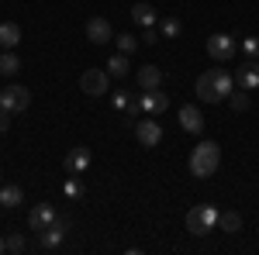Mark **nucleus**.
Masks as SVG:
<instances>
[{
  "mask_svg": "<svg viewBox=\"0 0 259 255\" xmlns=\"http://www.w3.org/2000/svg\"><path fill=\"white\" fill-rule=\"evenodd\" d=\"M232 111H249V90H239V93H232Z\"/></svg>",
  "mask_w": 259,
  "mask_h": 255,
  "instance_id": "26",
  "label": "nucleus"
},
{
  "mask_svg": "<svg viewBox=\"0 0 259 255\" xmlns=\"http://www.w3.org/2000/svg\"><path fill=\"white\" fill-rule=\"evenodd\" d=\"M66 231H69V221H66V217H56L49 228L38 231V248L41 252H56L62 245V238H66Z\"/></svg>",
  "mask_w": 259,
  "mask_h": 255,
  "instance_id": "5",
  "label": "nucleus"
},
{
  "mask_svg": "<svg viewBox=\"0 0 259 255\" xmlns=\"http://www.w3.org/2000/svg\"><path fill=\"white\" fill-rule=\"evenodd\" d=\"M62 193L69 196V200H80L83 196V183L80 179H66V183H62Z\"/></svg>",
  "mask_w": 259,
  "mask_h": 255,
  "instance_id": "25",
  "label": "nucleus"
},
{
  "mask_svg": "<svg viewBox=\"0 0 259 255\" xmlns=\"http://www.w3.org/2000/svg\"><path fill=\"white\" fill-rule=\"evenodd\" d=\"M7 252V238H0V255Z\"/></svg>",
  "mask_w": 259,
  "mask_h": 255,
  "instance_id": "31",
  "label": "nucleus"
},
{
  "mask_svg": "<svg viewBox=\"0 0 259 255\" xmlns=\"http://www.w3.org/2000/svg\"><path fill=\"white\" fill-rule=\"evenodd\" d=\"M190 176H197V179H207V176H214L218 173V166H221V148H218V141H200L197 148L190 152Z\"/></svg>",
  "mask_w": 259,
  "mask_h": 255,
  "instance_id": "2",
  "label": "nucleus"
},
{
  "mask_svg": "<svg viewBox=\"0 0 259 255\" xmlns=\"http://www.w3.org/2000/svg\"><path fill=\"white\" fill-rule=\"evenodd\" d=\"M242 52H245L249 59H259V38H245L242 41Z\"/></svg>",
  "mask_w": 259,
  "mask_h": 255,
  "instance_id": "27",
  "label": "nucleus"
},
{
  "mask_svg": "<svg viewBox=\"0 0 259 255\" xmlns=\"http://www.w3.org/2000/svg\"><path fill=\"white\" fill-rule=\"evenodd\" d=\"M0 186H4V176H0Z\"/></svg>",
  "mask_w": 259,
  "mask_h": 255,
  "instance_id": "32",
  "label": "nucleus"
},
{
  "mask_svg": "<svg viewBox=\"0 0 259 255\" xmlns=\"http://www.w3.org/2000/svg\"><path fill=\"white\" fill-rule=\"evenodd\" d=\"M218 228V207H211V203H200V207H190L187 211V231L190 235H207V231H214Z\"/></svg>",
  "mask_w": 259,
  "mask_h": 255,
  "instance_id": "3",
  "label": "nucleus"
},
{
  "mask_svg": "<svg viewBox=\"0 0 259 255\" xmlns=\"http://www.w3.org/2000/svg\"><path fill=\"white\" fill-rule=\"evenodd\" d=\"M0 107H4V111H11V114H21V111H28V107H31V93H28V86L7 83V86L0 90Z\"/></svg>",
  "mask_w": 259,
  "mask_h": 255,
  "instance_id": "4",
  "label": "nucleus"
},
{
  "mask_svg": "<svg viewBox=\"0 0 259 255\" xmlns=\"http://www.w3.org/2000/svg\"><path fill=\"white\" fill-rule=\"evenodd\" d=\"M139 86H142V90H159V86H162V69H159V66H152V62L139 66Z\"/></svg>",
  "mask_w": 259,
  "mask_h": 255,
  "instance_id": "15",
  "label": "nucleus"
},
{
  "mask_svg": "<svg viewBox=\"0 0 259 255\" xmlns=\"http://www.w3.org/2000/svg\"><path fill=\"white\" fill-rule=\"evenodd\" d=\"M235 83H239V90H256L259 86V62L256 59L245 62L239 73H235Z\"/></svg>",
  "mask_w": 259,
  "mask_h": 255,
  "instance_id": "13",
  "label": "nucleus"
},
{
  "mask_svg": "<svg viewBox=\"0 0 259 255\" xmlns=\"http://www.w3.org/2000/svg\"><path fill=\"white\" fill-rule=\"evenodd\" d=\"M107 83H111V76H107L104 69H87L80 76V90L87 97H104V93H107Z\"/></svg>",
  "mask_w": 259,
  "mask_h": 255,
  "instance_id": "7",
  "label": "nucleus"
},
{
  "mask_svg": "<svg viewBox=\"0 0 259 255\" xmlns=\"http://www.w3.org/2000/svg\"><path fill=\"white\" fill-rule=\"evenodd\" d=\"M132 21L142 24V28H152V24H156V7H152V4H145V0L135 4V7H132Z\"/></svg>",
  "mask_w": 259,
  "mask_h": 255,
  "instance_id": "18",
  "label": "nucleus"
},
{
  "mask_svg": "<svg viewBox=\"0 0 259 255\" xmlns=\"http://www.w3.org/2000/svg\"><path fill=\"white\" fill-rule=\"evenodd\" d=\"M180 124H183V131H190V135H204V114H200L194 104H183V107H180Z\"/></svg>",
  "mask_w": 259,
  "mask_h": 255,
  "instance_id": "12",
  "label": "nucleus"
},
{
  "mask_svg": "<svg viewBox=\"0 0 259 255\" xmlns=\"http://www.w3.org/2000/svg\"><path fill=\"white\" fill-rule=\"evenodd\" d=\"M142 104V114H149V118H156V114H162V111H169V97L166 93H159V90H145L139 97Z\"/></svg>",
  "mask_w": 259,
  "mask_h": 255,
  "instance_id": "9",
  "label": "nucleus"
},
{
  "mask_svg": "<svg viewBox=\"0 0 259 255\" xmlns=\"http://www.w3.org/2000/svg\"><path fill=\"white\" fill-rule=\"evenodd\" d=\"M21 200H24V190H21V186H14V183H11V186H0V207L14 211Z\"/></svg>",
  "mask_w": 259,
  "mask_h": 255,
  "instance_id": "21",
  "label": "nucleus"
},
{
  "mask_svg": "<svg viewBox=\"0 0 259 255\" xmlns=\"http://www.w3.org/2000/svg\"><path fill=\"white\" fill-rule=\"evenodd\" d=\"M135 138H139L142 148H156V145L162 141V128H159V121H152V118L135 121Z\"/></svg>",
  "mask_w": 259,
  "mask_h": 255,
  "instance_id": "8",
  "label": "nucleus"
},
{
  "mask_svg": "<svg viewBox=\"0 0 259 255\" xmlns=\"http://www.w3.org/2000/svg\"><path fill=\"white\" fill-rule=\"evenodd\" d=\"M56 217H59V214H56V207H52V203H35V207H31V214H28V228L38 235L41 228H49Z\"/></svg>",
  "mask_w": 259,
  "mask_h": 255,
  "instance_id": "10",
  "label": "nucleus"
},
{
  "mask_svg": "<svg viewBox=\"0 0 259 255\" xmlns=\"http://www.w3.org/2000/svg\"><path fill=\"white\" fill-rule=\"evenodd\" d=\"M7 128H11V111H4V107H0V135H4Z\"/></svg>",
  "mask_w": 259,
  "mask_h": 255,
  "instance_id": "30",
  "label": "nucleus"
},
{
  "mask_svg": "<svg viewBox=\"0 0 259 255\" xmlns=\"http://www.w3.org/2000/svg\"><path fill=\"white\" fill-rule=\"evenodd\" d=\"M197 97L204 104H221V100L232 97V90H235V76L225 69V66H214V69H207V73H200L197 76Z\"/></svg>",
  "mask_w": 259,
  "mask_h": 255,
  "instance_id": "1",
  "label": "nucleus"
},
{
  "mask_svg": "<svg viewBox=\"0 0 259 255\" xmlns=\"http://www.w3.org/2000/svg\"><path fill=\"white\" fill-rule=\"evenodd\" d=\"M207 56H211L214 62H232V56H235V41H232V35H225V31L211 35V38H207Z\"/></svg>",
  "mask_w": 259,
  "mask_h": 255,
  "instance_id": "6",
  "label": "nucleus"
},
{
  "mask_svg": "<svg viewBox=\"0 0 259 255\" xmlns=\"http://www.w3.org/2000/svg\"><path fill=\"white\" fill-rule=\"evenodd\" d=\"M218 231L239 235L242 231V214H235V211H218Z\"/></svg>",
  "mask_w": 259,
  "mask_h": 255,
  "instance_id": "17",
  "label": "nucleus"
},
{
  "mask_svg": "<svg viewBox=\"0 0 259 255\" xmlns=\"http://www.w3.org/2000/svg\"><path fill=\"white\" fill-rule=\"evenodd\" d=\"M18 41H21V28L14 21H4L0 24V48H14Z\"/></svg>",
  "mask_w": 259,
  "mask_h": 255,
  "instance_id": "20",
  "label": "nucleus"
},
{
  "mask_svg": "<svg viewBox=\"0 0 259 255\" xmlns=\"http://www.w3.org/2000/svg\"><path fill=\"white\" fill-rule=\"evenodd\" d=\"M87 166H90V148H73L69 156H66V173L69 176H80V173H87Z\"/></svg>",
  "mask_w": 259,
  "mask_h": 255,
  "instance_id": "14",
  "label": "nucleus"
},
{
  "mask_svg": "<svg viewBox=\"0 0 259 255\" xmlns=\"http://www.w3.org/2000/svg\"><path fill=\"white\" fill-rule=\"evenodd\" d=\"M180 31H183V24H180L177 18H166V21L159 24V35H162V38H177Z\"/></svg>",
  "mask_w": 259,
  "mask_h": 255,
  "instance_id": "23",
  "label": "nucleus"
},
{
  "mask_svg": "<svg viewBox=\"0 0 259 255\" xmlns=\"http://www.w3.org/2000/svg\"><path fill=\"white\" fill-rule=\"evenodd\" d=\"M7 252H14V255L24 252V238L21 235H7Z\"/></svg>",
  "mask_w": 259,
  "mask_h": 255,
  "instance_id": "28",
  "label": "nucleus"
},
{
  "mask_svg": "<svg viewBox=\"0 0 259 255\" xmlns=\"http://www.w3.org/2000/svg\"><path fill=\"white\" fill-rule=\"evenodd\" d=\"M18 69H21V59L14 56V48H4V52H0V76L11 79Z\"/></svg>",
  "mask_w": 259,
  "mask_h": 255,
  "instance_id": "22",
  "label": "nucleus"
},
{
  "mask_svg": "<svg viewBox=\"0 0 259 255\" xmlns=\"http://www.w3.org/2000/svg\"><path fill=\"white\" fill-rule=\"evenodd\" d=\"M111 104H114L118 111H124V114H128V121H139V114H142V104H139L135 97H128L124 90H121V93H114V97H111Z\"/></svg>",
  "mask_w": 259,
  "mask_h": 255,
  "instance_id": "16",
  "label": "nucleus"
},
{
  "mask_svg": "<svg viewBox=\"0 0 259 255\" xmlns=\"http://www.w3.org/2000/svg\"><path fill=\"white\" fill-rule=\"evenodd\" d=\"M114 41H118V52H124V56H132V52H135V48L142 45L135 35H121V38H114Z\"/></svg>",
  "mask_w": 259,
  "mask_h": 255,
  "instance_id": "24",
  "label": "nucleus"
},
{
  "mask_svg": "<svg viewBox=\"0 0 259 255\" xmlns=\"http://www.w3.org/2000/svg\"><path fill=\"white\" fill-rule=\"evenodd\" d=\"M128 69H132V62H128L124 52H118V56H111V59H107V76L124 79V76H128Z\"/></svg>",
  "mask_w": 259,
  "mask_h": 255,
  "instance_id": "19",
  "label": "nucleus"
},
{
  "mask_svg": "<svg viewBox=\"0 0 259 255\" xmlns=\"http://www.w3.org/2000/svg\"><path fill=\"white\" fill-rule=\"evenodd\" d=\"M159 38H162V35H159V31H156V28H145V35H142L139 41H145V45H156V41H159Z\"/></svg>",
  "mask_w": 259,
  "mask_h": 255,
  "instance_id": "29",
  "label": "nucleus"
},
{
  "mask_svg": "<svg viewBox=\"0 0 259 255\" xmlns=\"http://www.w3.org/2000/svg\"><path fill=\"white\" fill-rule=\"evenodd\" d=\"M87 38L94 41V45H107V41L114 38L111 21H107V18H90V21H87Z\"/></svg>",
  "mask_w": 259,
  "mask_h": 255,
  "instance_id": "11",
  "label": "nucleus"
}]
</instances>
